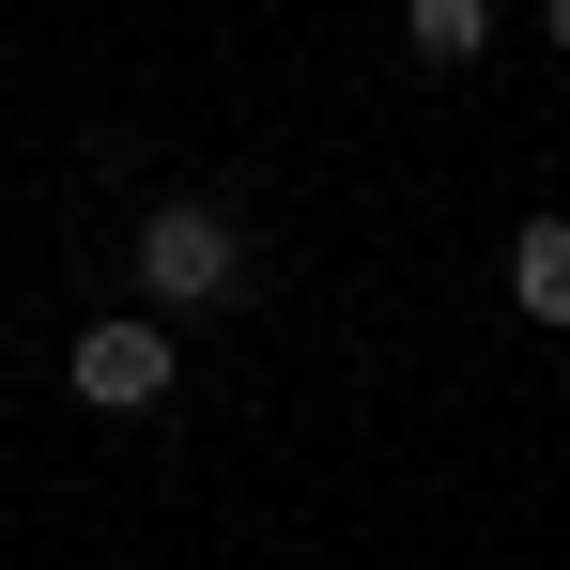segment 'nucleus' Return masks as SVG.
Segmentation results:
<instances>
[{"instance_id": "obj_1", "label": "nucleus", "mask_w": 570, "mask_h": 570, "mask_svg": "<svg viewBox=\"0 0 570 570\" xmlns=\"http://www.w3.org/2000/svg\"><path fill=\"white\" fill-rule=\"evenodd\" d=\"M232 278H247L232 200H155V216H139V308H155V324H170V308H216Z\"/></svg>"}, {"instance_id": "obj_2", "label": "nucleus", "mask_w": 570, "mask_h": 570, "mask_svg": "<svg viewBox=\"0 0 570 570\" xmlns=\"http://www.w3.org/2000/svg\"><path fill=\"white\" fill-rule=\"evenodd\" d=\"M62 371H78L94 416H155V401H170V324H155V308H108V324H78Z\"/></svg>"}, {"instance_id": "obj_4", "label": "nucleus", "mask_w": 570, "mask_h": 570, "mask_svg": "<svg viewBox=\"0 0 570 570\" xmlns=\"http://www.w3.org/2000/svg\"><path fill=\"white\" fill-rule=\"evenodd\" d=\"M478 47H493V16H478V0H416V62H432V78L478 62Z\"/></svg>"}, {"instance_id": "obj_3", "label": "nucleus", "mask_w": 570, "mask_h": 570, "mask_svg": "<svg viewBox=\"0 0 570 570\" xmlns=\"http://www.w3.org/2000/svg\"><path fill=\"white\" fill-rule=\"evenodd\" d=\"M509 308L524 324H570V216H524L509 232Z\"/></svg>"}, {"instance_id": "obj_5", "label": "nucleus", "mask_w": 570, "mask_h": 570, "mask_svg": "<svg viewBox=\"0 0 570 570\" xmlns=\"http://www.w3.org/2000/svg\"><path fill=\"white\" fill-rule=\"evenodd\" d=\"M556 62H570V0H556Z\"/></svg>"}]
</instances>
